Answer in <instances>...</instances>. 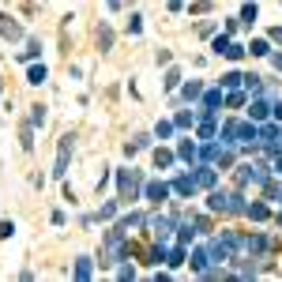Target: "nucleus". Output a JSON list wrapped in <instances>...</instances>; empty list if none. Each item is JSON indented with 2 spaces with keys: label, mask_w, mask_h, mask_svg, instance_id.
<instances>
[{
  "label": "nucleus",
  "mask_w": 282,
  "mask_h": 282,
  "mask_svg": "<svg viewBox=\"0 0 282 282\" xmlns=\"http://www.w3.org/2000/svg\"><path fill=\"white\" fill-rule=\"evenodd\" d=\"M117 181H121V200L124 203H132L135 196H139V173H128V170H121V177H117Z\"/></svg>",
  "instance_id": "f257e3e1"
},
{
  "label": "nucleus",
  "mask_w": 282,
  "mask_h": 282,
  "mask_svg": "<svg viewBox=\"0 0 282 282\" xmlns=\"http://www.w3.org/2000/svg\"><path fill=\"white\" fill-rule=\"evenodd\" d=\"M68 158H72V135H64V139H61V151H57V170H53V177H64V173H68Z\"/></svg>",
  "instance_id": "f03ea898"
},
{
  "label": "nucleus",
  "mask_w": 282,
  "mask_h": 282,
  "mask_svg": "<svg viewBox=\"0 0 282 282\" xmlns=\"http://www.w3.org/2000/svg\"><path fill=\"white\" fill-rule=\"evenodd\" d=\"M151 230H154V241H162V245H166V241H170V230H173V222H170L166 215H154V218H151Z\"/></svg>",
  "instance_id": "7ed1b4c3"
},
{
  "label": "nucleus",
  "mask_w": 282,
  "mask_h": 282,
  "mask_svg": "<svg viewBox=\"0 0 282 282\" xmlns=\"http://www.w3.org/2000/svg\"><path fill=\"white\" fill-rule=\"evenodd\" d=\"M147 200H151V203L170 200V184H166V181H151V184H147Z\"/></svg>",
  "instance_id": "20e7f679"
},
{
  "label": "nucleus",
  "mask_w": 282,
  "mask_h": 282,
  "mask_svg": "<svg viewBox=\"0 0 282 282\" xmlns=\"http://www.w3.org/2000/svg\"><path fill=\"white\" fill-rule=\"evenodd\" d=\"M207 207L211 211H222V215H230V192H211V200H207Z\"/></svg>",
  "instance_id": "39448f33"
},
{
  "label": "nucleus",
  "mask_w": 282,
  "mask_h": 282,
  "mask_svg": "<svg viewBox=\"0 0 282 282\" xmlns=\"http://www.w3.org/2000/svg\"><path fill=\"white\" fill-rule=\"evenodd\" d=\"M241 245H245V252H248L252 260H260V256H264V248H267V241H264V237L256 233V237H245Z\"/></svg>",
  "instance_id": "423d86ee"
},
{
  "label": "nucleus",
  "mask_w": 282,
  "mask_h": 282,
  "mask_svg": "<svg viewBox=\"0 0 282 282\" xmlns=\"http://www.w3.org/2000/svg\"><path fill=\"white\" fill-rule=\"evenodd\" d=\"M196 188H200V184H196V177H188V173L173 181V192H177V196H192V192H196Z\"/></svg>",
  "instance_id": "0eeeda50"
},
{
  "label": "nucleus",
  "mask_w": 282,
  "mask_h": 282,
  "mask_svg": "<svg viewBox=\"0 0 282 282\" xmlns=\"http://www.w3.org/2000/svg\"><path fill=\"white\" fill-rule=\"evenodd\" d=\"M0 31H4V38H8V42H19V38H23V26H19L12 15L4 19V26H0Z\"/></svg>",
  "instance_id": "6e6552de"
},
{
  "label": "nucleus",
  "mask_w": 282,
  "mask_h": 282,
  "mask_svg": "<svg viewBox=\"0 0 282 282\" xmlns=\"http://www.w3.org/2000/svg\"><path fill=\"white\" fill-rule=\"evenodd\" d=\"M170 166H173V151H166V147L154 151V170H170Z\"/></svg>",
  "instance_id": "1a4fd4ad"
},
{
  "label": "nucleus",
  "mask_w": 282,
  "mask_h": 282,
  "mask_svg": "<svg viewBox=\"0 0 282 282\" xmlns=\"http://www.w3.org/2000/svg\"><path fill=\"white\" fill-rule=\"evenodd\" d=\"M19 147H23V151H34V124H26V128L19 132Z\"/></svg>",
  "instance_id": "9d476101"
},
{
  "label": "nucleus",
  "mask_w": 282,
  "mask_h": 282,
  "mask_svg": "<svg viewBox=\"0 0 282 282\" xmlns=\"http://www.w3.org/2000/svg\"><path fill=\"white\" fill-rule=\"evenodd\" d=\"M177 154H181V158H184V162H196V158H200V151H196V143H188V139H184V143H181V147H177Z\"/></svg>",
  "instance_id": "9b49d317"
},
{
  "label": "nucleus",
  "mask_w": 282,
  "mask_h": 282,
  "mask_svg": "<svg viewBox=\"0 0 282 282\" xmlns=\"http://www.w3.org/2000/svg\"><path fill=\"white\" fill-rule=\"evenodd\" d=\"M248 113H252V121H264V117L271 113V105H267L264 98H256V102H252V109H248Z\"/></svg>",
  "instance_id": "f8f14e48"
},
{
  "label": "nucleus",
  "mask_w": 282,
  "mask_h": 282,
  "mask_svg": "<svg viewBox=\"0 0 282 282\" xmlns=\"http://www.w3.org/2000/svg\"><path fill=\"white\" fill-rule=\"evenodd\" d=\"M196 184H200V188H211V184H215V170L200 166V173H196Z\"/></svg>",
  "instance_id": "ddd939ff"
},
{
  "label": "nucleus",
  "mask_w": 282,
  "mask_h": 282,
  "mask_svg": "<svg viewBox=\"0 0 282 282\" xmlns=\"http://www.w3.org/2000/svg\"><path fill=\"white\" fill-rule=\"evenodd\" d=\"M207 264H211L207 252H192V271H200V275H203V271H207Z\"/></svg>",
  "instance_id": "4468645a"
},
{
  "label": "nucleus",
  "mask_w": 282,
  "mask_h": 282,
  "mask_svg": "<svg viewBox=\"0 0 282 282\" xmlns=\"http://www.w3.org/2000/svg\"><path fill=\"white\" fill-rule=\"evenodd\" d=\"M109 45H113V31H109V26H98V49H109Z\"/></svg>",
  "instance_id": "2eb2a0df"
},
{
  "label": "nucleus",
  "mask_w": 282,
  "mask_h": 282,
  "mask_svg": "<svg viewBox=\"0 0 282 282\" xmlns=\"http://www.w3.org/2000/svg\"><path fill=\"white\" fill-rule=\"evenodd\" d=\"M245 215H248V218H256V222H264V218H267V207H264V203H248Z\"/></svg>",
  "instance_id": "dca6fc26"
},
{
  "label": "nucleus",
  "mask_w": 282,
  "mask_h": 282,
  "mask_svg": "<svg viewBox=\"0 0 282 282\" xmlns=\"http://www.w3.org/2000/svg\"><path fill=\"white\" fill-rule=\"evenodd\" d=\"M26 83H45V64H34L31 72H26Z\"/></svg>",
  "instance_id": "f3484780"
},
{
  "label": "nucleus",
  "mask_w": 282,
  "mask_h": 282,
  "mask_svg": "<svg viewBox=\"0 0 282 282\" xmlns=\"http://www.w3.org/2000/svg\"><path fill=\"white\" fill-rule=\"evenodd\" d=\"M245 49H248L252 57H271V45H267V42H252V45H245Z\"/></svg>",
  "instance_id": "a211bd4d"
},
{
  "label": "nucleus",
  "mask_w": 282,
  "mask_h": 282,
  "mask_svg": "<svg viewBox=\"0 0 282 282\" xmlns=\"http://www.w3.org/2000/svg\"><path fill=\"white\" fill-rule=\"evenodd\" d=\"M135 226H143V215H128V218H121V230H124V233H132Z\"/></svg>",
  "instance_id": "6ab92c4d"
},
{
  "label": "nucleus",
  "mask_w": 282,
  "mask_h": 282,
  "mask_svg": "<svg viewBox=\"0 0 282 282\" xmlns=\"http://www.w3.org/2000/svg\"><path fill=\"white\" fill-rule=\"evenodd\" d=\"M200 94H203V87H200L196 79H192V83H184V98H188V102H196Z\"/></svg>",
  "instance_id": "aec40b11"
},
{
  "label": "nucleus",
  "mask_w": 282,
  "mask_h": 282,
  "mask_svg": "<svg viewBox=\"0 0 282 282\" xmlns=\"http://www.w3.org/2000/svg\"><path fill=\"white\" fill-rule=\"evenodd\" d=\"M245 53H248L245 45H233V42H230V45H226V53H222V57H230V61H241Z\"/></svg>",
  "instance_id": "412c9836"
},
{
  "label": "nucleus",
  "mask_w": 282,
  "mask_h": 282,
  "mask_svg": "<svg viewBox=\"0 0 282 282\" xmlns=\"http://www.w3.org/2000/svg\"><path fill=\"white\" fill-rule=\"evenodd\" d=\"M245 91H248V94H260V91H264V83H260V75H245Z\"/></svg>",
  "instance_id": "4be33fe9"
},
{
  "label": "nucleus",
  "mask_w": 282,
  "mask_h": 282,
  "mask_svg": "<svg viewBox=\"0 0 282 282\" xmlns=\"http://www.w3.org/2000/svg\"><path fill=\"white\" fill-rule=\"evenodd\" d=\"M173 124H177V128H192V124H196V117L184 109V113H177V121H173Z\"/></svg>",
  "instance_id": "5701e85b"
},
{
  "label": "nucleus",
  "mask_w": 282,
  "mask_h": 282,
  "mask_svg": "<svg viewBox=\"0 0 282 282\" xmlns=\"http://www.w3.org/2000/svg\"><path fill=\"white\" fill-rule=\"evenodd\" d=\"M75 278H91V260H79V264H75Z\"/></svg>",
  "instance_id": "b1692460"
},
{
  "label": "nucleus",
  "mask_w": 282,
  "mask_h": 282,
  "mask_svg": "<svg viewBox=\"0 0 282 282\" xmlns=\"http://www.w3.org/2000/svg\"><path fill=\"white\" fill-rule=\"evenodd\" d=\"M177 83H181V72L170 68V72H166V91H177Z\"/></svg>",
  "instance_id": "393cba45"
},
{
  "label": "nucleus",
  "mask_w": 282,
  "mask_h": 282,
  "mask_svg": "<svg viewBox=\"0 0 282 282\" xmlns=\"http://www.w3.org/2000/svg\"><path fill=\"white\" fill-rule=\"evenodd\" d=\"M237 83H245L241 72H226V75H222V87H237Z\"/></svg>",
  "instance_id": "a878e982"
},
{
  "label": "nucleus",
  "mask_w": 282,
  "mask_h": 282,
  "mask_svg": "<svg viewBox=\"0 0 282 282\" xmlns=\"http://www.w3.org/2000/svg\"><path fill=\"white\" fill-rule=\"evenodd\" d=\"M154 135H158V139H170V135H173V124H170V121H158V128H154Z\"/></svg>",
  "instance_id": "bb28decb"
},
{
  "label": "nucleus",
  "mask_w": 282,
  "mask_h": 282,
  "mask_svg": "<svg viewBox=\"0 0 282 282\" xmlns=\"http://www.w3.org/2000/svg\"><path fill=\"white\" fill-rule=\"evenodd\" d=\"M38 53H42V42H31V45H26V53L23 57H19V61H34V57Z\"/></svg>",
  "instance_id": "cd10ccee"
},
{
  "label": "nucleus",
  "mask_w": 282,
  "mask_h": 282,
  "mask_svg": "<svg viewBox=\"0 0 282 282\" xmlns=\"http://www.w3.org/2000/svg\"><path fill=\"white\" fill-rule=\"evenodd\" d=\"M241 19H245V23L252 26V23H256V4H245V8H241Z\"/></svg>",
  "instance_id": "c85d7f7f"
},
{
  "label": "nucleus",
  "mask_w": 282,
  "mask_h": 282,
  "mask_svg": "<svg viewBox=\"0 0 282 282\" xmlns=\"http://www.w3.org/2000/svg\"><path fill=\"white\" fill-rule=\"evenodd\" d=\"M166 264H170V267H181V264H184V248H173V252H170V260H166Z\"/></svg>",
  "instance_id": "c756f323"
},
{
  "label": "nucleus",
  "mask_w": 282,
  "mask_h": 282,
  "mask_svg": "<svg viewBox=\"0 0 282 282\" xmlns=\"http://www.w3.org/2000/svg\"><path fill=\"white\" fill-rule=\"evenodd\" d=\"M31 124L38 128V124H45V105H34V113H31Z\"/></svg>",
  "instance_id": "7c9ffc66"
},
{
  "label": "nucleus",
  "mask_w": 282,
  "mask_h": 282,
  "mask_svg": "<svg viewBox=\"0 0 282 282\" xmlns=\"http://www.w3.org/2000/svg\"><path fill=\"white\" fill-rule=\"evenodd\" d=\"M200 139H215V124H211V121L200 124Z\"/></svg>",
  "instance_id": "2f4dec72"
},
{
  "label": "nucleus",
  "mask_w": 282,
  "mask_h": 282,
  "mask_svg": "<svg viewBox=\"0 0 282 282\" xmlns=\"http://www.w3.org/2000/svg\"><path fill=\"white\" fill-rule=\"evenodd\" d=\"M226 105H233V109H237V105H245V94H241V91H233L230 98H226Z\"/></svg>",
  "instance_id": "473e14b6"
},
{
  "label": "nucleus",
  "mask_w": 282,
  "mask_h": 282,
  "mask_svg": "<svg viewBox=\"0 0 282 282\" xmlns=\"http://www.w3.org/2000/svg\"><path fill=\"white\" fill-rule=\"evenodd\" d=\"M117 215V203H102V211H98V218H113Z\"/></svg>",
  "instance_id": "72a5a7b5"
},
{
  "label": "nucleus",
  "mask_w": 282,
  "mask_h": 282,
  "mask_svg": "<svg viewBox=\"0 0 282 282\" xmlns=\"http://www.w3.org/2000/svg\"><path fill=\"white\" fill-rule=\"evenodd\" d=\"M139 31H143V23H139V15H132V19H128V34H139Z\"/></svg>",
  "instance_id": "f704fd0d"
},
{
  "label": "nucleus",
  "mask_w": 282,
  "mask_h": 282,
  "mask_svg": "<svg viewBox=\"0 0 282 282\" xmlns=\"http://www.w3.org/2000/svg\"><path fill=\"white\" fill-rule=\"evenodd\" d=\"M203 12H211V4H207V0H200V4H192V15H203Z\"/></svg>",
  "instance_id": "c9c22d12"
},
{
  "label": "nucleus",
  "mask_w": 282,
  "mask_h": 282,
  "mask_svg": "<svg viewBox=\"0 0 282 282\" xmlns=\"http://www.w3.org/2000/svg\"><path fill=\"white\" fill-rule=\"evenodd\" d=\"M196 233H211V222L207 218H196Z\"/></svg>",
  "instance_id": "e433bc0d"
},
{
  "label": "nucleus",
  "mask_w": 282,
  "mask_h": 282,
  "mask_svg": "<svg viewBox=\"0 0 282 282\" xmlns=\"http://www.w3.org/2000/svg\"><path fill=\"white\" fill-rule=\"evenodd\" d=\"M271 42H278V45H282V26H275V31H271Z\"/></svg>",
  "instance_id": "4c0bfd02"
},
{
  "label": "nucleus",
  "mask_w": 282,
  "mask_h": 282,
  "mask_svg": "<svg viewBox=\"0 0 282 282\" xmlns=\"http://www.w3.org/2000/svg\"><path fill=\"white\" fill-rule=\"evenodd\" d=\"M271 64H275L278 72H282V53H271Z\"/></svg>",
  "instance_id": "58836bf2"
},
{
  "label": "nucleus",
  "mask_w": 282,
  "mask_h": 282,
  "mask_svg": "<svg viewBox=\"0 0 282 282\" xmlns=\"http://www.w3.org/2000/svg\"><path fill=\"white\" fill-rule=\"evenodd\" d=\"M271 109H275V117H278V121H282V98H278L275 105H271Z\"/></svg>",
  "instance_id": "ea45409f"
},
{
  "label": "nucleus",
  "mask_w": 282,
  "mask_h": 282,
  "mask_svg": "<svg viewBox=\"0 0 282 282\" xmlns=\"http://www.w3.org/2000/svg\"><path fill=\"white\" fill-rule=\"evenodd\" d=\"M275 170H278V173H282V154H278V162H275Z\"/></svg>",
  "instance_id": "a19ab883"
},
{
  "label": "nucleus",
  "mask_w": 282,
  "mask_h": 282,
  "mask_svg": "<svg viewBox=\"0 0 282 282\" xmlns=\"http://www.w3.org/2000/svg\"><path fill=\"white\" fill-rule=\"evenodd\" d=\"M278 226H282V211H278Z\"/></svg>",
  "instance_id": "79ce46f5"
}]
</instances>
